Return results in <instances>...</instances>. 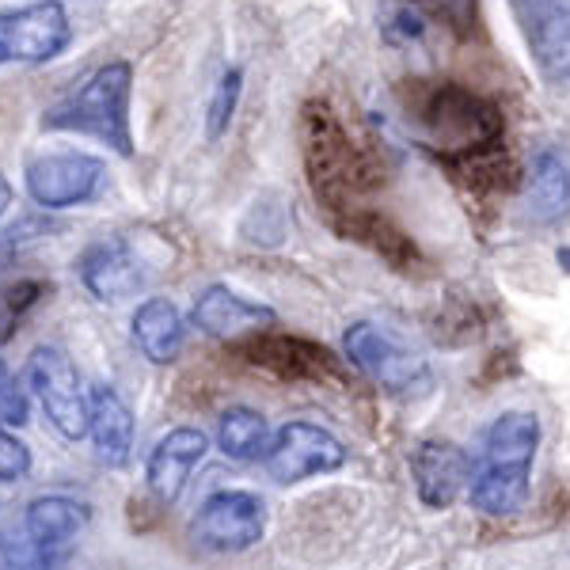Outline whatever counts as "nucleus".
Listing matches in <instances>:
<instances>
[{
  "mask_svg": "<svg viewBox=\"0 0 570 570\" xmlns=\"http://www.w3.org/2000/svg\"><path fill=\"white\" fill-rule=\"evenodd\" d=\"M31 475V449L0 426V483H23Z\"/></svg>",
  "mask_w": 570,
  "mask_h": 570,
  "instance_id": "nucleus-23",
  "label": "nucleus"
},
{
  "mask_svg": "<svg viewBox=\"0 0 570 570\" xmlns=\"http://www.w3.org/2000/svg\"><path fill=\"white\" fill-rule=\"evenodd\" d=\"M80 282L96 301L104 305H118V301L134 297L145 282H149V271H145V259L137 255V247L122 236H110V240L91 244L77 263Z\"/></svg>",
  "mask_w": 570,
  "mask_h": 570,
  "instance_id": "nucleus-14",
  "label": "nucleus"
},
{
  "mask_svg": "<svg viewBox=\"0 0 570 570\" xmlns=\"http://www.w3.org/2000/svg\"><path fill=\"white\" fill-rule=\"evenodd\" d=\"M130 99H134V69L130 61H107L91 77L42 115L46 130L85 134L110 145L118 156H134V126H130Z\"/></svg>",
  "mask_w": 570,
  "mask_h": 570,
  "instance_id": "nucleus-3",
  "label": "nucleus"
},
{
  "mask_svg": "<svg viewBox=\"0 0 570 570\" xmlns=\"http://www.w3.org/2000/svg\"><path fill=\"white\" fill-rule=\"evenodd\" d=\"M240 85H244L240 69H228L225 77L217 80L214 99H209V107H206V137L209 141H217V137L228 130V122H233L236 104H240Z\"/></svg>",
  "mask_w": 570,
  "mask_h": 570,
  "instance_id": "nucleus-21",
  "label": "nucleus"
},
{
  "mask_svg": "<svg viewBox=\"0 0 570 570\" xmlns=\"http://www.w3.org/2000/svg\"><path fill=\"white\" fill-rule=\"evenodd\" d=\"M27 392L39 400L42 415L66 441L88 438L91 430V400L80 389V373L61 346H35L23 365Z\"/></svg>",
  "mask_w": 570,
  "mask_h": 570,
  "instance_id": "nucleus-5",
  "label": "nucleus"
},
{
  "mask_svg": "<svg viewBox=\"0 0 570 570\" xmlns=\"http://www.w3.org/2000/svg\"><path fill=\"white\" fill-rule=\"evenodd\" d=\"M134 343L153 365H171L187 346V320L168 297H149L134 312Z\"/></svg>",
  "mask_w": 570,
  "mask_h": 570,
  "instance_id": "nucleus-19",
  "label": "nucleus"
},
{
  "mask_svg": "<svg viewBox=\"0 0 570 570\" xmlns=\"http://www.w3.org/2000/svg\"><path fill=\"white\" fill-rule=\"evenodd\" d=\"M0 422L4 426H23L27 422V392L4 362H0Z\"/></svg>",
  "mask_w": 570,
  "mask_h": 570,
  "instance_id": "nucleus-24",
  "label": "nucleus"
},
{
  "mask_svg": "<svg viewBox=\"0 0 570 570\" xmlns=\"http://www.w3.org/2000/svg\"><path fill=\"white\" fill-rule=\"evenodd\" d=\"M266 472H271L274 483L293 487L316 480V475H331L346 464V445L331 434L320 422H285V426L274 434L271 453H266Z\"/></svg>",
  "mask_w": 570,
  "mask_h": 570,
  "instance_id": "nucleus-8",
  "label": "nucleus"
},
{
  "mask_svg": "<svg viewBox=\"0 0 570 570\" xmlns=\"http://www.w3.org/2000/svg\"><path fill=\"white\" fill-rule=\"evenodd\" d=\"M529 58L551 85H570V0H510Z\"/></svg>",
  "mask_w": 570,
  "mask_h": 570,
  "instance_id": "nucleus-11",
  "label": "nucleus"
},
{
  "mask_svg": "<svg viewBox=\"0 0 570 570\" xmlns=\"http://www.w3.org/2000/svg\"><path fill=\"white\" fill-rule=\"evenodd\" d=\"M72 42V23L61 0H35L0 12V69L46 66Z\"/></svg>",
  "mask_w": 570,
  "mask_h": 570,
  "instance_id": "nucleus-7",
  "label": "nucleus"
},
{
  "mask_svg": "<svg viewBox=\"0 0 570 570\" xmlns=\"http://www.w3.org/2000/svg\"><path fill=\"white\" fill-rule=\"evenodd\" d=\"M91 400V445H96L99 464L107 468H122L130 461V449H134V411L130 403L122 400L110 384H96L88 392Z\"/></svg>",
  "mask_w": 570,
  "mask_h": 570,
  "instance_id": "nucleus-17",
  "label": "nucleus"
},
{
  "mask_svg": "<svg viewBox=\"0 0 570 570\" xmlns=\"http://www.w3.org/2000/svg\"><path fill=\"white\" fill-rule=\"evenodd\" d=\"M8 206H12V183L0 176V217L8 214Z\"/></svg>",
  "mask_w": 570,
  "mask_h": 570,
  "instance_id": "nucleus-25",
  "label": "nucleus"
},
{
  "mask_svg": "<svg viewBox=\"0 0 570 570\" xmlns=\"http://www.w3.org/2000/svg\"><path fill=\"white\" fill-rule=\"evenodd\" d=\"M23 187L35 206L42 209H72L88 206L107 190V164L91 153H39L27 160Z\"/></svg>",
  "mask_w": 570,
  "mask_h": 570,
  "instance_id": "nucleus-6",
  "label": "nucleus"
},
{
  "mask_svg": "<svg viewBox=\"0 0 570 570\" xmlns=\"http://www.w3.org/2000/svg\"><path fill=\"white\" fill-rule=\"evenodd\" d=\"M472 456L453 441H419L411 449V480H415L419 502L430 510H449L472 487Z\"/></svg>",
  "mask_w": 570,
  "mask_h": 570,
  "instance_id": "nucleus-12",
  "label": "nucleus"
},
{
  "mask_svg": "<svg viewBox=\"0 0 570 570\" xmlns=\"http://www.w3.org/2000/svg\"><path fill=\"white\" fill-rule=\"evenodd\" d=\"M540 449V419L532 411H502L487 426L472 468L468 499L487 518H510L525 510L532 491V461Z\"/></svg>",
  "mask_w": 570,
  "mask_h": 570,
  "instance_id": "nucleus-2",
  "label": "nucleus"
},
{
  "mask_svg": "<svg viewBox=\"0 0 570 570\" xmlns=\"http://www.w3.org/2000/svg\"><path fill=\"white\" fill-rule=\"evenodd\" d=\"M240 354L255 370L278 376V381H293V384H343V370H338L335 354L320 343H308V338L297 335H274V331H263V335L247 338L240 346Z\"/></svg>",
  "mask_w": 570,
  "mask_h": 570,
  "instance_id": "nucleus-10",
  "label": "nucleus"
},
{
  "mask_svg": "<svg viewBox=\"0 0 570 570\" xmlns=\"http://www.w3.org/2000/svg\"><path fill=\"white\" fill-rule=\"evenodd\" d=\"M88 502H77L69 494H42V499L27 502L23 532L39 544L46 556L58 559L72 540L88 525Z\"/></svg>",
  "mask_w": 570,
  "mask_h": 570,
  "instance_id": "nucleus-16",
  "label": "nucleus"
},
{
  "mask_svg": "<svg viewBox=\"0 0 570 570\" xmlns=\"http://www.w3.org/2000/svg\"><path fill=\"white\" fill-rule=\"evenodd\" d=\"M190 320H195V327L202 335L220 338V343L255 338L278 324V316H274L271 305H259V301L244 297V293L228 289V285H206V289L195 297Z\"/></svg>",
  "mask_w": 570,
  "mask_h": 570,
  "instance_id": "nucleus-13",
  "label": "nucleus"
},
{
  "mask_svg": "<svg viewBox=\"0 0 570 570\" xmlns=\"http://www.w3.org/2000/svg\"><path fill=\"white\" fill-rule=\"evenodd\" d=\"M570 214V160L556 149L532 156L525 179V217L532 225H559Z\"/></svg>",
  "mask_w": 570,
  "mask_h": 570,
  "instance_id": "nucleus-18",
  "label": "nucleus"
},
{
  "mask_svg": "<svg viewBox=\"0 0 570 570\" xmlns=\"http://www.w3.org/2000/svg\"><path fill=\"white\" fill-rule=\"evenodd\" d=\"M407 4L456 35H468L475 27V0H407Z\"/></svg>",
  "mask_w": 570,
  "mask_h": 570,
  "instance_id": "nucleus-22",
  "label": "nucleus"
},
{
  "mask_svg": "<svg viewBox=\"0 0 570 570\" xmlns=\"http://www.w3.org/2000/svg\"><path fill=\"white\" fill-rule=\"evenodd\" d=\"M407 110L419 122L430 149H438L461 176L487 171L502 149V110L491 99H483L480 91L456 85V80L419 85L411 91Z\"/></svg>",
  "mask_w": 570,
  "mask_h": 570,
  "instance_id": "nucleus-1",
  "label": "nucleus"
},
{
  "mask_svg": "<svg viewBox=\"0 0 570 570\" xmlns=\"http://www.w3.org/2000/svg\"><path fill=\"white\" fill-rule=\"evenodd\" d=\"M343 351L357 373L370 376L376 389H384L389 395L415 400V395H426L434 389V373H430L426 357L381 324H370V320L351 324L343 335Z\"/></svg>",
  "mask_w": 570,
  "mask_h": 570,
  "instance_id": "nucleus-4",
  "label": "nucleus"
},
{
  "mask_svg": "<svg viewBox=\"0 0 570 570\" xmlns=\"http://www.w3.org/2000/svg\"><path fill=\"white\" fill-rule=\"evenodd\" d=\"M271 441H274L271 426H266V419L252 407H228L225 415L217 419V449L228 461H240V464L266 461Z\"/></svg>",
  "mask_w": 570,
  "mask_h": 570,
  "instance_id": "nucleus-20",
  "label": "nucleus"
},
{
  "mask_svg": "<svg viewBox=\"0 0 570 570\" xmlns=\"http://www.w3.org/2000/svg\"><path fill=\"white\" fill-rule=\"evenodd\" d=\"M206 453L209 438L198 426H176L171 434H164L145 461V483H149L153 499L160 505H176Z\"/></svg>",
  "mask_w": 570,
  "mask_h": 570,
  "instance_id": "nucleus-15",
  "label": "nucleus"
},
{
  "mask_svg": "<svg viewBox=\"0 0 570 570\" xmlns=\"http://www.w3.org/2000/svg\"><path fill=\"white\" fill-rule=\"evenodd\" d=\"M195 544L217 556H240L266 537V505L252 491H217L195 518Z\"/></svg>",
  "mask_w": 570,
  "mask_h": 570,
  "instance_id": "nucleus-9",
  "label": "nucleus"
}]
</instances>
